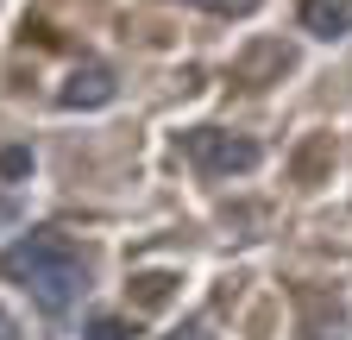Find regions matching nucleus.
<instances>
[{"label": "nucleus", "instance_id": "f257e3e1", "mask_svg": "<svg viewBox=\"0 0 352 340\" xmlns=\"http://www.w3.org/2000/svg\"><path fill=\"white\" fill-rule=\"evenodd\" d=\"M0 277H13L19 290H32V303L51 321H63L82 303V290H88V265H82V252L63 233H25V240H13L7 252H0Z\"/></svg>", "mask_w": 352, "mask_h": 340}, {"label": "nucleus", "instance_id": "f03ea898", "mask_svg": "<svg viewBox=\"0 0 352 340\" xmlns=\"http://www.w3.org/2000/svg\"><path fill=\"white\" fill-rule=\"evenodd\" d=\"M183 151H189V164L201 170V177H245V170H258V158H264L258 139L220 133V126H195V133H183Z\"/></svg>", "mask_w": 352, "mask_h": 340}, {"label": "nucleus", "instance_id": "7ed1b4c3", "mask_svg": "<svg viewBox=\"0 0 352 340\" xmlns=\"http://www.w3.org/2000/svg\"><path fill=\"white\" fill-rule=\"evenodd\" d=\"M113 95H120V82H113L107 63H76L69 82L57 89V107H63V114H76V107H107Z\"/></svg>", "mask_w": 352, "mask_h": 340}, {"label": "nucleus", "instance_id": "20e7f679", "mask_svg": "<svg viewBox=\"0 0 352 340\" xmlns=\"http://www.w3.org/2000/svg\"><path fill=\"white\" fill-rule=\"evenodd\" d=\"M302 32H315V38H346L352 32V0H302Z\"/></svg>", "mask_w": 352, "mask_h": 340}, {"label": "nucleus", "instance_id": "39448f33", "mask_svg": "<svg viewBox=\"0 0 352 340\" xmlns=\"http://www.w3.org/2000/svg\"><path fill=\"white\" fill-rule=\"evenodd\" d=\"M13 177H32V151L25 145H7V151H0V183H13Z\"/></svg>", "mask_w": 352, "mask_h": 340}, {"label": "nucleus", "instance_id": "423d86ee", "mask_svg": "<svg viewBox=\"0 0 352 340\" xmlns=\"http://www.w3.org/2000/svg\"><path fill=\"white\" fill-rule=\"evenodd\" d=\"M88 340H126V321H113V315H95V321H88Z\"/></svg>", "mask_w": 352, "mask_h": 340}, {"label": "nucleus", "instance_id": "0eeeda50", "mask_svg": "<svg viewBox=\"0 0 352 340\" xmlns=\"http://www.w3.org/2000/svg\"><path fill=\"white\" fill-rule=\"evenodd\" d=\"M189 7H208V13H252L258 0H189Z\"/></svg>", "mask_w": 352, "mask_h": 340}, {"label": "nucleus", "instance_id": "6e6552de", "mask_svg": "<svg viewBox=\"0 0 352 340\" xmlns=\"http://www.w3.org/2000/svg\"><path fill=\"white\" fill-rule=\"evenodd\" d=\"M139 284H145V290H139L145 303H164V290H170V277H164V271H151V277H139Z\"/></svg>", "mask_w": 352, "mask_h": 340}, {"label": "nucleus", "instance_id": "1a4fd4ad", "mask_svg": "<svg viewBox=\"0 0 352 340\" xmlns=\"http://www.w3.org/2000/svg\"><path fill=\"white\" fill-rule=\"evenodd\" d=\"M0 340H19V321H13L7 309H0Z\"/></svg>", "mask_w": 352, "mask_h": 340}]
</instances>
